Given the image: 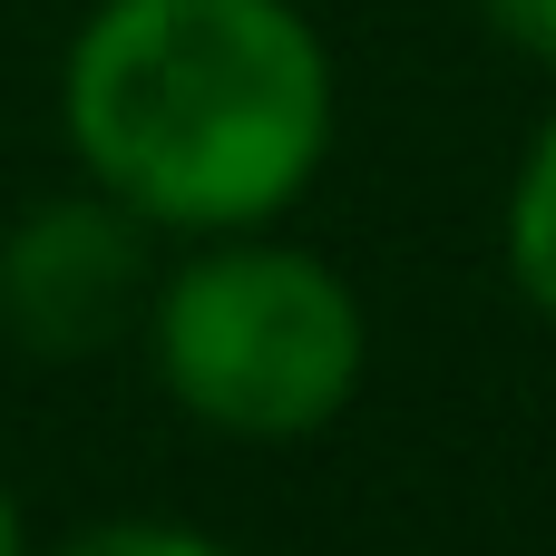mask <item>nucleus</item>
Segmentation results:
<instances>
[{
    "mask_svg": "<svg viewBox=\"0 0 556 556\" xmlns=\"http://www.w3.org/2000/svg\"><path fill=\"white\" fill-rule=\"evenodd\" d=\"M88 186L156 235H254L332 156L342 78L293 0H98L59 59Z\"/></svg>",
    "mask_w": 556,
    "mask_h": 556,
    "instance_id": "nucleus-1",
    "label": "nucleus"
},
{
    "mask_svg": "<svg viewBox=\"0 0 556 556\" xmlns=\"http://www.w3.org/2000/svg\"><path fill=\"white\" fill-rule=\"evenodd\" d=\"M147 352L186 420L244 450H293L362 401L371 313L313 244H274L254 225V235H205L186 264L156 274Z\"/></svg>",
    "mask_w": 556,
    "mask_h": 556,
    "instance_id": "nucleus-2",
    "label": "nucleus"
},
{
    "mask_svg": "<svg viewBox=\"0 0 556 556\" xmlns=\"http://www.w3.org/2000/svg\"><path fill=\"white\" fill-rule=\"evenodd\" d=\"M147 235L156 225L127 215L108 186L29 205L0 235V332L29 362H98L108 342H127L156 293Z\"/></svg>",
    "mask_w": 556,
    "mask_h": 556,
    "instance_id": "nucleus-3",
    "label": "nucleus"
},
{
    "mask_svg": "<svg viewBox=\"0 0 556 556\" xmlns=\"http://www.w3.org/2000/svg\"><path fill=\"white\" fill-rule=\"evenodd\" d=\"M498 235H508L518 293L556 323V108H547V127L528 137V156H518V186H508V225Z\"/></svg>",
    "mask_w": 556,
    "mask_h": 556,
    "instance_id": "nucleus-4",
    "label": "nucleus"
},
{
    "mask_svg": "<svg viewBox=\"0 0 556 556\" xmlns=\"http://www.w3.org/2000/svg\"><path fill=\"white\" fill-rule=\"evenodd\" d=\"M49 556H235V547L205 528H176V518H98V528L59 538Z\"/></svg>",
    "mask_w": 556,
    "mask_h": 556,
    "instance_id": "nucleus-5",
    "label": "nucleus"
},
{
    "mask_svg": "<svg viewBox=\"0 0 556 556\" xmlns=\"http://www.w3.org/2000/svg\"><path fill=\"white\" fill-rule=\"evenodd\" d=\"M479 20L518 49V59H538V68H556V0H479Z\"/></svg>",
    "mask_w": 556,
    "mask_h": 556,
    "instance_id": "nucleus-6",
    "label": "nucleus"
},
{
    "mask_svg": "<svg viewBox=\"0 0 556 556\" xmlns=\"http://www.w3.org/2000/svg\"><path fill=\"white\" fill-rule=\"evenodd\" d=\"M0 556H29V528H20V498L0 489Z\"/></svg>",
    "mask_w": 556,
    "mask_h": 556,
    "instance_id": "nucleus-7",
    "label": "nucleus"
}]
</instances>
